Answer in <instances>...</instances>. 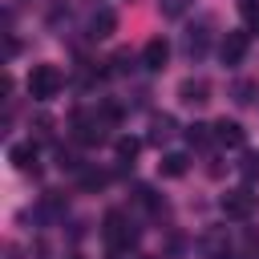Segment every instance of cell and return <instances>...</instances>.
<instances>
[{"mask_svg":"<svg viewBox=\"0 0 259 259\" xmlns=\"http://www.w3.org/2000/svg\"><path fill=\"white\" fill-rule=\"evenodd\" d=\"M109 69H113V73H125V69H130V53H125V49L113 53V57H109Z\"/></svg>","mask_w":259,"mask_h":259,"instance_id":"ffe728a7","label":"cell"},{"mask_svg":"<svg viewBox=\"0 0 259 259\" xmlns=\"http://www.w3.org/2000/svg\"><path fill=\"white\" fill-rule=\"evenodd\" d=\"M8 162H12L20 174H36V170H40V166H36V146H32V142L12 146V150H8Z\"/></svg>","mask_w":259,"mask_h":259,"instance_id":"ba28073f","label":"cell"},{"mask_svg":"<svg viewBox=\"0 0 259 259\" xmlns=\"http://www.w3.org/2000/svg\"><path fill=\"white\" fill-rule=\"evenodd\" d=\"M255 93H259V85H255V81H247V77H239V81L231 85L235 105H251V101H255Z\"/></svg>","mask_w":259,"mask_h":259,"instance_id":"4fadbf2b","label":"cell"},{"mask_svg":"<svg viewBox=\"0 0 259 259\" xmlns=\"http://www.w3.org/2000/svg\"><path fill=\"white\" fill-rule=\"evenodd\" d=\"M247 45H251V36H247V32H227V36H223V45H219L223 65H239V61L247 57Z\"/></svg>","mask_w":259,"mask_h":259,"instance_id":"8992f818","label":"cell"},{"mask_svg":"<svg viewBox=\"0 0 259 259\" xmlns=\"http://www.w3.org/2000/svg\"><path fill=\"white\" fill-rule=\"evenodd\" d=\"M170 134H174V117H166V113H162V117H154V121H150V142H154V146H162Z\"/></svg>","mask_w":259,"mask_h":259,"instance_id":"5bb4252c","label":"cell"},{"mask_svg":"<svg viewBox=\"0 0 259 259\" xmlns=\"http://www.w3.org/2000/svg\"><path fill=\"white\" fill-rule=\"evenodd\" d=\"M28 93L36 97V101H53L57 93H61V85H65V77H61V69L57 65H32V73H28Z\"/></svg>","mask_w":259,"mask_h":259,"instance_id":"6da1fadb","label":"cell"},{"mask_svg":"<svg viewBox=\"0 0 259 259\" xmlns=\"http://www.w3.org/2000/svg\"><path fill=\"white\" fill-rule=\"evenodd\" d=\"M69 259H81V255H69Z\"/></svg>","mask_w":259,"mask_h":259,"instance_id":"d4e9b609","label":"cell"},{"mask_svg":"<svg viewBox=\"0 0 259 259\" xmlns=\"http://www.w3.org/2000/svg\"><path fill=\"white\" fill-rule=\"evenodd\" d=\"M32 125H36V138H49V134H53V117H45V113H40Z\"/></svg>","mask_w":259,"mask_h":259,"instance_id":"603a6c76","label":"cell"},{"mask_svg":"<svg viewBox=\"0 0 259 259\" xmlns=\"http://www.w3.org/2000/svg\"><path fill=\"white\" fill-rule=\"evenodd\" d=\"M210 130H214V142H219V146H227V150H239V146L247 142V134H243V125H239V121H227V117H223V121H214Z\"/></svg>","mask_w":259,"mask_h":259,"instance_id":"52a82bcc","label":"cell"},{"mask_svg":"<svg viewBox=\"0 0 259 259\" xmlns=\"http://www.w3.org/2000/svg\"><path fill=\"white\" fill-rule=\"evenodd\" d=\"M166 57H170L166 36H150V40H146V49H142V65H146V69H162V65H166Z\"/></svg>","mask_w":259,"mask_h":259,"instance_id":"9c48e42d","label":"cell"},{"mask_svg":"<svg viewBox=\"0 0 259 259\" xmlns=\"http://www.w3.org/2000/svg\"><path fill=\"white\" fill-rule=\"evenodd\" d=\"M186 166H190V158H186V154H162V162H158L162 178H182V174H186Z\"/></svg>","mask_w":259,"mask_h":259,"instance_id":"7c38bea8","label":"cell"},{"mask_svg":"<svg viewBox=\"0 0 259 259\" xmlns=\"http://www.w3.org/2000/svg\"><path fill=\"white\" fill-rule=\"evenodd\" d=\"M134 202H138V206H146V210H162V198L154 194V186H142V182L134 186Z\"/></svg>","mask_w":259,"mask_h":259,"instance_id":"9a60e30c","label":"cell"},{"mask_svg":"<svg viewBox=\"0 0 259 259\" xmlns=\"http://www.w3.org/2000/svg\"><path fill=\"white\" fill-rule=\"evenodd\" d=\"M178 101L182 105H206L210 101V81L206 77H186L178 85Z\"/></svg>","mask_w":259,"mask_h":259,"instance_id":"5b68a950","label":"cell"},{"mask_svg":"<svg viewBox=\"0 0 259 259\" xmlns=\"http://www.w3.org/2000/svg\"><path fill=\"white\" fill-rule=\"evenodd\" d=\"M239 12L247 20H259V0H239Z\"/></svg>","mask_w":259,"mask_h":259,"instance_id":"7402d4cb","label":"cell"},{"mask_svg":"<svg viewBox=\"0 0 259 259\" xmlns=\"http://www.w3.org/2000/svg\"><path fill=\"white\" fill-rule=\"evenodd\" d=\"M158 4H162V12H166V16H178V12H186V4H190V0H158Z\"/></svg>","mask_w":259,"mask_h":259,"instance_id":"44dd1931","label":"cell"},{"mask_svg":"<svg viewBox=\"0 0 259 259\" xmlns=\"http://www.w3.org/2000/svg\"><path fill=\"white\" fill-rule=\"evenodd\" d=\"M101 235H105V243H109V251H130L134 247V239H138V231L130 227V219L121 214V210H109L105 214V223H101Z\"/></svg>","mask_w":259,"mask_h":259,"instance_id":"7a4b0ae2","label":"cell"},{"mask_svg":"<svg viewBox=\"0 0 259 259\" xmlns=\"http://www.w3.org/2000/svg\"><path fill=\"white\" fill-rule=\"evenodd\" d=\"M105 182H109V174H105V170H93V166H89V170H81V186H85V190H101Z\"/></svg>","mask_w":259,"mask_h":259,"instance_id":"ac0fdd59","label":"cell"},{"mask_svg":"<svg viewBox=\"0 0 259 259\" xmlns=\"http://www.w3.org/2000/svg\"><path fill=\"white\" fill-rule=\"evenodd\" d=\"M138 259H154V255H138Z\"/></svg>","mask_w":259,"mask_h":259,"instance_id":"cb8c5ba5","label":"cell"},{"mask_svg":"<svg viewBox=\"0 0 259 259\" xmlns=\"http://www.w3.org/2000/svg\"><path fill=\"white\" fill-rule=\"evenodd\" d=\"M206 45H210V20H198V24L186 32V53H190V57H202Z\"/></svg>","mask_w":259,"mask_h":259,"instance_id":"8fae6325","label":"cell"},{"mask_svg":"<svg viewBox=\"0 0 259 259\" xmlns=\"http://www.w3.org/2000/svg\"><path fill=\"white\" fill-rule=\"evenodd\" d=\"M219 206H223V214H227V219H239V223H243V219H251V214H255L259 194H255L251 186H235V190H227V194H223V202H219Z\"/></svg>","mask_w":259,"mask_h":259,"instance_id":"3957f363","label":"cell"},{"mask_svg":"<svg viewBox=\"0 0 259 259\" xmlns=\"http://www.w3.org/2000/svg\"><path fill=\"white\" fill-rule=\"evenodd\" d=\"M105 125H109V117H105V113H97V117H89V113H77V117H73V138H77L81 146L105 142Z\"/></svg>","mask_w":259,"mask_h":259,"instance_id":"277c9868","label":"cell"},{"mask_svg":"<svg viewBox=\"0 0 259 259\" xmlns=\"http://www.w3.org/2000/svg\"><path fill=\"white\" fill-rule=\"evenodd\" d=\"M210 138H214V130H210V125H202V121H194V125L186 130V142H190V146H206Z\"/></svg>","mask_w":259,"mask_h":259,"instance_id":"2e32d148","label":"cell"},{"mask_svg":"<svg viewBox=\"0 0 259 259\" xmlns=\"http://www.w3.org/2000/svg\"><path fill=\"white\" fill-rule=\"evenodd\" d=\"M134 158H138V142L134 138H117V162L121 166H134Z\"/></svg>","mask_w":259,"mask_h":259,"instance_id":"e0dca14e","label":"cell"},{"mask_svg":"<svg viewBox=\"0 0 259 259\" xmlns=\"http://www.w3.org/2000/svg\"><path fill=\"white\" fill-rule=\"evenodd\" d=\"M57 166H61V170H81V158H77L73 150L61 146V150H57Z\"/></svg>","mask_w":259,"mask_h":259,"instance_id":"d6986e66","label":"cell"},{"mask_svg":"<svg viewBox=\"0 0 259 259\" xmlns=\"http://www.w3.org/2000/svg\"><path fill=\"white\" fill-rule=\"evenodd\" d=\"M113 28H117V16H113V8H97V12L89 16V36H93V40H101V36H113Z\"/></svg>","mask_w":259,"mask_h":259,"instance_id":"30bf717a","label":"cell"}]
</instances>
